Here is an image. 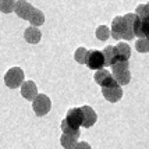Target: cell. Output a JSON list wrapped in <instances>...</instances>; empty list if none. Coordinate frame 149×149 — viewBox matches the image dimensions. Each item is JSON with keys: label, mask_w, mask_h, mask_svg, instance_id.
I'll return each instance as SVG.
<instances>
[{"label": "cell", "mask_w": 149, "mask_h": 149, "mask_svg": "<svg viewBox=\"0 0 149 149\" xmlns=\"http://www.w3.org/2000/svg\"><path fill=\"white\" fill-rule=\"evenodd\" d=\"M82 123V114L79 107H71L67 111L64 120L61 121V131L65 134H71L74 136H79V127Z\"/></svg>", "instance_id": "cell-1"}, {"label": "cell", "mask_w": 149, "mask_h": 149, "mask_svg": "<svg viewBox=\"0 0 149 149\" xmlns=\"http://www.w3.org/2000/svg\"><path fill=\"white\" fill-rule=\"evenodd\" d=\"M128 60L127 61H117L111 64V75L118 85H127L131 81V72L128 70Z\"/></svg>", "instance_id": "cell-2"}, {"label": "cell", "mask_w": 149, "mask_h": 149, "mask_svg": "<svg viewBox=\"0 0 149 149\" xmlns=\"http://www.w3.org/2000/svg\"><path fill=\"white\" fill-rule=\"evenodd\" d=\"M32 109L38 117L46 116L52 109V102H50L49 96H46L43 93H38L32 100Z\"/></svg>", "instance_id": "cell-3"}, {"label": "cell", "mask_w": 149, "mask_h": 149, "mask_svg": "<svg viewBox=\"0 0 149 149\" xmlns=\"http://www.w3.org/2000/svg\"><path fill=\"white\" fill-rule=\"evenodd\" d=\"M24 82V71L19 67H13L6 72L4 75V84L7 85V88H18L19 85Z\"/></svg>", "instance_id": "cell-4"}, {"label": "cell", "mask_w": 149, "mask_h": 149, "mask_svg": "<svg viewBox=\"0 0 149 149\" xmlns=\"http://www.w3.org/2000/svg\"><path fill=\"white\" fill-rule=\"evenodd\" d=\"M102 93H103L104 99L110 103H116L123 97V89L121 85H118L116 81H113L111 84L102 86Z\"/></svg>", "instance_id": "cell-5"}, {"label": "cell", "mask_w": 149, "mask_h": 149, "mask_svg": "<svg viewBox=\"0 0 149 149\" xmlns=\"http://www.w3.org/2000/svg\"><path fill=\"white\" fill-rule=\"evenodd\" d=\"M85 65L91 70H100L104 67V57L100 50H88L85 57Z\"/></svg>", "instance_id": "cell-6"}, {"label": "cell", "mask_w": 149, "mask_h": 149, "mask_svg": "<svg viewBox=\"0 0 149 149\" xmlns=\"http://www.w3.org/2000/svg\"><path fill=\"white\" fill-rule=\"evenodd\" d=\"M134 36L149 38V18H141L136 15L134 21Z\"/></svg>", "instance_id": "cell-7"}, {"label": "cell", "mask_w": 149, "mask_h": 149, "mask_svg": "<svg viewBox=\"0 0 149 149\" xmlns=\"http://www.w3.org/2000/svg\"><path fill=\"white\" fill-rule=\"evenodd\" d=\"M79 109H81V114H82V123H81V127H84V128H89V127H92L97 120L96 111L93 110L91 106H82V107H79Z\"/></svg>", "instance_id": "cell-8"}, {"label": "cell", "mask_w": 149, "mask_h": 149, "mask_svg": "<svg viewBox=\"0 0 149 149\" xmlns=\"http://www.w3.org/2000/svg\"><path fill=\"white\" fill-rule=\"evenodd\" d=\"M33 6L31 3H28L26 0H17L15 4H14V13L18 15L19 18L22 19H28L29 14L32 11Z\"/></svg>", "instance_id": "cell-9"}, {"label": "cell", "mask_w": 149, "mask_h": 149, "mask_svg": "<svg viewBox=\"0 0 149 149\" xmlns=\"http://www.w3.org/2000/svg\"><path fill=\"white\" fill-rule=\"evenodd\" d=\"M124 33H125V24H124V18L123 17H116L111 22V29H110V35L113 38L118 40V39L124 38Z\"/></svg>", "instance_id": "cell-10"}, {"label": "cell", "mask_w": 149, "mask_h": 149, "mask_svg": "<svg viewBox=\"0 0 149 149\" xmlns=\"http://www.w3.org/2000/svg\"><path fill=\"white\" fill-rule=\"evenodd\" d=\"M19 86H21V95H22V97H25L26 100L32 102L33 97L38 95V88H36V84L33 81H24Z\"/></svg>", "instance_id": "cell-11"}, {"label": "cell", "mask_w": 149, "mask_h": 149, "mask_svg": "<svg viewBox=\"0 0 149 149\" xmlns=\"http://www.w3.org/2000/svg\"><path fill=\"white\" fill-rule=\"evenodd\" d=\"M124 18V24H125V33H124V38L125 40H131L134 38V21L136 18L135 13H128L123 15Z\"/></svg>", "instance_id": "cell-12"}, {"label": "cell", "mask_w": 149, "mask_h": 149, "mask_svg": "<svg viewBox=\"0 0 149 149\" xmlns=\"http://www.w3.org/2000/svg\"><path fill=\"white\" fill-rule=\"evenodd\" d=\"M114 81V78L111 75L110 71H107L106 68H100V70H96V74H95V82L100 86H106V85L111 84Z\"/></svg>", "instance_id": "cell-13"}, {"label": "cell", "mask_w": 149, "mask_h": 149, "mask_svg": "<svg viewBox=\"0 0 149 149\" xmlns=\"http://www.w3.org/2000/svg\"><path fill=\"white\" fill-rule=\"evenodd\" d=\"M24 38L28 43H39V40L42 38V32L39 31L36 26H29V28H26L25 32H24Z\"/></svg>", "instance_id": "cell-14"}, {"label": "cell", "mask_w": 149, "mask_h": 149, "mask_svg": "<svg viewBox=\"0 0 149 149\" xmlns=\"http://www.w3.org/2000/svg\"><path fill=\"white\" fill-rule=\"evenodd\" d=\"M102 53H103V57H104V65H111L118 61L114 46H106L102 50Z\"/></svg>", "instance_id": "cell-15"}, {"label": "cell", "mask_w": 149, "mask_h": 149, "mask_svg": "<svg viewBox=\"0 0 149 149\" xmlns=\"http://www.w3.org/2000/svg\"><path fill=\"white\" fill-rule=\"evenodd\" d=\"M116 47V53L117 57H118V61H127L131 56V49L128 43H117Z\"/></svg>", "instance_id": "cell-16"}, {"label": "cell", "mask_w": 149, "mask_h": 149, "mask_svg": "<svg viewBox=\"0 0 149 149\" xmlns=\"http://www.w3.org/2000/svg\"><path fill=\"white\" fill-rule=\"evenodd\" d=\"M28 19H29V22H31L32 26H40L45 22V14L42 13L40 10L33 7L31 14H29V17H28Z\"/></svg>", "instance_id": "cell-17"}, {"label": "cell", "mask_w": 149, "mask_h": 149, "mask_svg": "<svg viewBox=\"0 0 149 149\" xmlns=\"http://www.w3.org/2000/svg\"><path fill=\"white\" fill-rule=\"evenodd\" d=\"M77 142H78V136H74L71 134L63 132V135L60 138V143H61V146L64 149H72Z\"/></svg>", "instance_id": "cell-18"}, {"label": "cell", "mask_w": 149, "mask_h": 149, "mask_svg": "<svg viewBox=\"0 0 149 149\" xmlns=\"http://www.w3.org/2000/svg\"><path fill=\"white\" fill-rule=\"evenodd\" d=\"M15 0H0V11L4 14H10L14 11Z\"/></svg>", "instance_id": "cell-19"}, {"label": "cell", "mask_w": 149, "mask_h": 149, "mask_svg": "<svg viewBox=\"0 0 149 149\" xmlns=\"http://www.w3.org/2000/svg\"><path fill=\"white\" fill-rule=\"evenodd\" d=\"M95 35H96V38L99 39V40H107L109 36H110V29L106 25H99L96 28Z\"/></svg>", "instance_id": "cell-20"}, {"label": "cell", "mask_w": 149, "mask_h": 149, "mask_svg": "<svg viewBox=\"0 0 149 149\" xmlns=\"http://www.w3.org/2000/svg\"><path fill=\"white\" fill-rule=\"evenodd\" d=\"M135 49L139 53H148L149 50V40L148 38H139L135 43Z\"/></svg>", "instance_id": "cell-21"}, {"label": "cell", "mask_w": 149, "mask_h": 149, "mask_svg": "<svg viewBox=\"0 0 149 149\" xmlns=\"http://www.w3.org/2000/svg\"><path fill=\"white\" fill-rule=\"evenodd\" d=\"M86 49L85 47H78L75 53H74V58H75V61L79 63V64H84L85 63V57H86Z\"/></svg>", "instance_id": "cell-22"}, {"label": "cell", "mask_w": 149, "mask_h": 149, "mask_svg": "<svg viewBox=\"0 0 149 149\" xmlns=\"http://www.w3.org/2000/svg\"><path fill=\"white\" fill-rule=\"evenodd\" d=\"M136 15L141 18H149V6L148 4H141L136 7Z\"/></svg>", "instance_id": "cell-23"}, {"label": "cell", "mask_w": 149, "mask_h": 149, "mask_svg": "<svg viewBox=\"0 0 149 149\" xmlns=\"http://www.w3.org/2000/svg\"><path fill=\"white\" fill-rule=\"evenodd\" d=\"M72 149H92V148L88 142H77Z\"/></svg>", "instance_id": "cell-24"}]
</instances>
